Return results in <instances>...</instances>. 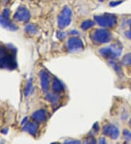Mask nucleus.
<instances>
[{
    "instance_id": "1",
    "label": "nucleus",
    "mask_w": 131,
    "mask_h": 144,
    "mask_svg": "<svg viewBox=\"0 0 131 144\" xmlns=\"http://www.w3.org/2000/svg\"><path fill=\"white\" fill-rule=\"evenodd\" d=\"M15 49L0 45V69L13 70L17 67Z\"/></svg>"
},
{
    "instance_id": "2",
    "label": "nucleus",
    "mask_w": 131,
    "mask_h": 144,
    "mask_svg": "<svg viewBox=\"0 0 131 144\" xmlns=\"http://www.w3.org/2000/svg\"><path fill=\"white\" fill-rule=\"evenodd\" d=\"M90 39L96 44H104L109 42L112 39V34L106 29H96L91 33Z\"/></svg>"
},
{
    "instance_id": "3",
    "label": "nucleus",
    "mask_w": 131,
    "mask_h": 144,
    "mask_svg": "<svg viewBox=\"0 0 131 144\" xmlns=\"http://www.w3.org/2000/svg\"><path fill=\"white\" fill-rule=\"evenodd\" d=\"M121 44H112L109 47L101 48L99 50V53L104 58L110 59H114L118 58L122 53V45Z\"/></svg>"
},
{
    "instance_id": "4",
    "label": "nucleus",
    "mask_w": 131,
    "mask_h": 144,
    "mask_svg": "<svg viewBox=\"0 0 131 144\" xmlns=\"http://www.w3.org/2000/svg\"><path fill=\"white\" fill-rule=\"evenodd\" d=\"M72 18V12L71 10L67 6L63 7L60 15L58 18V27L63 29L70 25Z\"/></svg>"
},
{
    "instance_id": "5",
    "label": "nucleus",
    "mask_w": 131,
    "mask_h": 144,
    "mask_svg": "<svg viewBox=\"0 0 131 144\" xmlns=\"http://www.w3.org/2000/svg\"><path fill=\"white\" fill-rule=\"evenodd\" d=\"M94 19L100 26L102 27H113L117 23V17L112 14L95 15Z\"/></svg>"
},
{
    "instance_id": "6",
    "label": "nucleus",
    "mask_w": 131,
    "mask_h": 144,
    "mask_svg": "<svg viewBox=\"0 0 131 144\" xmlns=\"http://www.w3.org/2000/svg\"><path fill=\"white\" fill-rule=\"evenodd\" d=\"M68 50L70 53H76L79 52L84 49V44L82 39L77 37L70 38L67 42Z\"/></svg>"
},
{
    "instance_id": "7",
    "label": "nucleus",
    "mask_w": 131,
    "mask_h": 144,
    "mask_svg": "<svg viewBox=\"0 0 131 144\" xmlns=\"http://www.w3.org/2000/svg\"><path fill=\"white\" fill-rule=\"evenodd\" d=\"M103 133L110 138L116 140L120 135L119 129L113 124H106L103 128Z\"/></svg>"
},
{
    "instance_id": "8",
    "label": "nucleus",
    "mask_w": 131,
    "mask_h": 144,
    "mask_svg": "<svg viewBox=\"0 0 131 144\" xmlns=\"http://www.w3.org/2000/svg\"><path fill=\"white\" fill-rule=\"evenodd\" d=\"M15 19L18 21L26 22L30 18V12L26 7H20L15 14Z\"/></svg>"
},
{
    "instance_id": "9",
    "label": "nucleus",
    "mask_w": 131,
    "mask_h": 144,
    "mask_svg": "<svg viewBox=\"0 0 131 144\" xmlns=\"http://www.w3.org/2000/svg\"><path fill=\"white\" fill-rule=\"evenodd\" d=\"M39 76H40V82H41V86H42V90L45 92H47L50 88V77L47 73L42 70L40 71L39 74Z\"/></svg>"
},
{
    "instance_id": "10",
    "label": "nucleus",
    "mask_w": 131,
    "mask_h": 144,
    "mask_svg": "<svg viewBox=\"0 0 131 144\" xmlns=\"http://www.w3.org/2000/svg\"><path fill=\"white\" fill-rule=\"evenodd\" d=\"M0 25L3 28L10 31H15L18 29L17 26L13 23H12L10 21L8 20V18L3 15H0Z\"/></svg>"
},
{
    "instance_id": "11",
    "label": "nucleus",
    "mask_w": 131,
    "mask_h": 144,
    "mask_svg": "<svg viewBox=\"0 0 131 144\" xmlns=\"http://www.w3.org/2000/svg\"><path fill=\"white\" fill-rule=\"evenodd\" d=\"M47 117V112L44 109H40L35 111L32 114V118L37 122H42Z\"/></svg>"
},
{
    "instance_id": "12",
    "label": "nucleus",
    "mask_w": 131,
    "mask_h": 144,
    "mask_svg": "<svg viewBox=\"0 0 131 144\" xmlns=\"http://www.w3.org/2000/svg\"><path fill=\"white\" fill-rule=\"evenodd\" d=\"M23 130L31 134V135H35L38 130V126L35 123L28 122L25 124L23 127Z\"/></svg>"
},
{
    "instance_id": "13",
    "label": "nucleus",
    "mask_w": 131,
    "mask_h": 144,
    "mask_svg": "<svg viewBox=\"0 0 131 144\" xmlns=\"http://www.w3.org/2000/svg\"><path fill=\"white\" fill-rule=\"evenodd\" d=\"M53 90L54 91L55 93H60L61 92L63 91V84L60 82V81L57 79H55L53 82Z\"/></svg>"
},
{
    "instance_id": "14",
    "label": "nucleus",
    "mask_w": 131,
    "mask_h": 144,
    "mask_svg": "<svg viewBox=\"0 0 131 144\" xmlns=\"http://www.w3.org/2000/svg\"><path fill=\"white\" fill-rule=\"evenodd\" d=\"M95 25V23L91 20H87V21H85L82 23L81 24V28L82 30H85L86 31L87 29H90L92 27L94 26Z\"/></svg>"
},
{
    "instance_id": "15",
    "label": "nucleus",
    "mask_w": 131,
    "mask_h": 144,
    "mask_svg": "<svg viewBox=\"0 0 131 144\" xmlns=\"http://www.w3.org/2000/svg\"><path fill=\"white\" fill-rule=\"evenodd\" d=\"M33 90V84H32V79H30L28 81L26 86V88H25V96L28 97L29 95Z\"/></svg>"
},
{
    "instance_id": "16",
    "label": "nucleus",
    "mask_w": 131,
    "mask_h": 144,
    "mask_svg": "<svg viewBox=\"0 0 131 144\" xmlns=\"http://www.w3.org/2000/svg\"><path fill=\"white\" fill-rule=\"evenodd\" d=\"M46 99L50 103H56L58 101V95L54 93H48L46 95Z\"/></svg>"
},
{
    "instance_id": "17",
    "label": "nucleus",
    "mask_w": 131,
    "mask_h": 144,
    "mask_svg": "<svg viewBox=\"0 0 131 144\" xmlns=\"http://www.w3.org/2000/svg\"><path fill=\"white\" fill-rule=\"evenodd\" d=\"M26 31L31 34H34L37 33L38 29L36 27V26H34L33 24H28L26 26Z\"/></svg>"
},
{
    "instance_id": "18",
    "label": "nucleus",
    "mask_w": 131,
    "mask_h": 144,
    "mask_svg": "<svg viewBox=\"0 0 131 144\" xmlns=\"http://www.w3.org/2000/svg\"><path fill=\"white\" fill-rule=\"evenodd\" d=\"M122 63L124 65H128L131 66V53L125 55L122 60Z\"/></svg>"
},
{
    "instance_id": "19",
    "label": "nucleus",
    "mask_w": 131,
    "mask_h": 144,
    "mask_svg": "<svg viewBox=\"0 0 131 144\" xmlns=\"http://www.w3.org/2000/svg\"><path fill=\"white\" fill-rule=\"evenodd\" d=\"M110 62H111V66H113L114 69L116 71V72H117L118 74H122V70H121V68H120V65H119L118 63H116L115 61H114V60H112L111 59Z\"/></svg>"
},
{
    "instance_id": "20",
    "label": "nucleus",
    "mask_w": 131,
    "mask_h": 144,
    "mask_svg": "<svg viewBox=\"0 0 131 144\" xmlns=\"http://www.w3.org/2000/svg\"><path fill=\"white\" fill-rule=\"evenodd\" d=\"M123 137L125 140L127 141H130L131 140V132H130L129 130H125L123 131Z\"/></svg>"
},
{
    "instance_id": "21",
    "label": "nucleus",
    "mask_w": 131,
    "mask_h": 144,
    "mask_svg": "<svg viewBox=\"0 0 131 144\" xmlns=\"http://www.w3.org/2000/svg\"><path fill=\"white\" fill-rule=\"evenodd\" d=\"M127 23H128V26L130 27V29H129L128 31H125V37L127 38V39H130L131 40V19L127 21Z\"/></svg>"
},
{
    "instance_id": "22",
    "label": "nucleus",
    "mask_w": 131,
    "mask_h": 144,
    "mask_svg": "<svg viewBox=\"0 0 131 144\" xmlns=\"http://www.w3.org/2000/svg\"><path fill=\"white\" fill-rule=\"evenodd\" d=\"M56 36H57V37L59 39H63L66 37V34L63 33V32H60V31H58L57 33V34H56Z\"/></svg>"
},
{
    "instance_id": "23",
    "label": "nucleus",
    "mask_w": 131,
    "mask_h": 144,
    "mask_svg": "<svg viewBox=\"0 0 131 144\" xmlns=\"http://www.w3.org/2000/svg\"><path fill=\"white\" fill-rule=\"evenodd\" d=\"M122 2H123V1H122V0H120V1H116V2H111L109 5H110L111 7H114V6L119 5L121 4Z\"/></svg>"
},
{
    "instance_id": "24",
    "label": "nucleus",
    "mask_w": 131,
    "mask_h": 144,
    "mask_svg": "<svg viewBox=\"0 0 131 144\" xmlns=\"http://www.w3.org/2000/svg\"><path fill=\"white\" fill-rule=\"evenodd\" d=\"M85 143H95L96 140L93 138H88V139L85 140Z\"/></svg>"
},
{
    "instance_id": "25",
    "label": "nucleus",
    "mask_w": 131,
    "mask_h": 144,
    "mask_svg": "<svg viewBox=\"0 0 131 144\" xmlns=\"http://www.w3.org/2000/svg\"><path fill=\"white\" fill-rule=\"evenodd\" d=\"M65 143H80V141L76 140H66Z\"/></svg>"
},
{
    "instance_id": "26",
    "label": "nucleus",
    "mask_w": 131,
    "mask_h": 144,
    "mask_svg": "<svg viewBox=\"0 0 131 144\" xmlns=\"http://www.w3.org/2000/svg\"><path fill=\"white\" fill-rule=\"evenodd\" d=\"M9 15H10V11H9V10L5 9V10H4V12H3V16L5 17V18H8Z\"/></svg>"
},
{
    "instance_id": "27",
    "label": "nucleus",
    "mask_w": 131,
    "mask_h": 144,
    "mask_svg": "<svg viewBox=\"0 0 131 144\" xmlns=\"http://www.w3.org/2000/svg\"><path fill=\"white\" fill-rule=\"evenodd\" d=\"M99 143H106V140L104 138H101L99 140Z\"/></svg>"
},
{
    "instance_id": "28",
    "label": "nucleus",
    "mask_w": 131,
    "mask_h": 144,
    "mask_svg": "<svg viewBox=\"0 0 131 144\" xmlns=\"http://www.w3.org/2000/svg\"><path fill=\"white\" fill-rule=\"evenodd\" d=\"M130 126H131V120H130Z\"/></svg>"
},
{
    "instance_id": "29",
    "label": "nucleus",
    "mask_w": 131,
    "mask_h": 144,
    "mask_svg": "<svg viewBox=\"0 0 131 144\" xmlns=\"http://www.w3.org/2000/svg\"><path fill=\"white\" fill-rule=\"evenodd\" d=\"M100 1H101V2H102V1H104V0H100Z\"/></svg>"
}]
</instances>
